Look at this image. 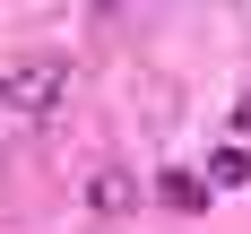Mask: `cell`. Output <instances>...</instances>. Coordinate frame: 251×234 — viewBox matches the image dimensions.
<instances>
[{
  "mask_svg": "<svg viewBox=\"0 0 251 234\" xmlns=\"http://www.w3.org/2000/svg\"><path fill=\"white\" fill-rule=\"evenodd\" d=\"M61 96H70V70H61V61H18V70L0 78V104H9V113H26V122H44Z\"/></svg>",
  "mask_w": 251,
  "mask_h": 234,
  "instance_id": "cell-1",
  "label": "cell"
},
{
  "mask_svg": "<svg viewBox=\"0 0 251 234\" xmlns=\"http://www.w3.org/2000/svg\"><path fill=\"white\" fill-rule=\"evenodd\" d=\"M156 200L174 208V217H200L208 208V174H156Z\"/></svg>",
  "mask_w": 251,
  "mask_h": 234,
  "instance_id": "cell-2",
  "label": "cell"
},
{
  "mask_svg": "<svg viewBox=\"0 0 251 234\" xmlns=\"http://www.w3.org/2000/svg\"><path fill=\"white\" fill-rule=\"evenodd\" d=\"M87 208H96V217H122V208H130V174H113V165H104V174L87 182Z\"/></svg>",
  "mask_w": 251,
  "mask_h": 234,
  "instance_id": "cell-3",
  "label": "cell"
},
{
  "mask_svg": "<svg viewBox=\"0 0 251 234\" xmlns=\"http://www.w3.org/2000/svg\"><path fill=\"white\" fill-rule=\"evenodd\" d=\"M243 182H251V156L243 148H217V156H208V191H243Z\"/></svg>",
  "mask_w": 251,
  "mask_h": 234,
  "instance_id": "cell-4",
  "label": "cell"
},
{
  "mask_svg": "<svg viewBox=\"0 0 251 234\" xmlns=\"http://www.w3.org/2000/svg\"><path fill=\"white\" fill-rule=\"evenodd\" d=\"M234 130H243V139H251V87H243V96H234Z\"/></svg>",
  "mask_w": 251,
  "mask_h": 234,
  "instance_id": "cell-5",
  "label": "cell"
}]
</instances>
